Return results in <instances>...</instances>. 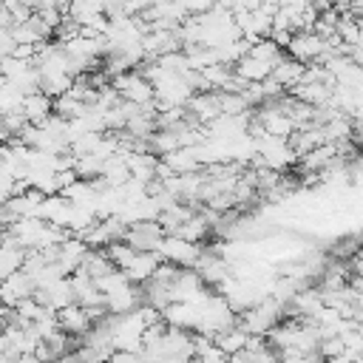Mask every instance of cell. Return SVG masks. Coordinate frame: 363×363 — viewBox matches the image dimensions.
Returning <instances> with one entry per match:
<instances>
[{"instance_id": "1", "label": "cell", "mask_w": 363, "mask_h": 363, "mask_svg": "<svg viewBox=\"0 0 363 363\" xmlns=\"http://www.w3.org/2000/svg\"><path fill=\"white\" fill-rule=\"evenodd\" d=\"M199 309V320H196V335H207V337H216L227 329H233L238 323V315L233 312V306L221 298V295H207L201 303H196Z\"/></svg>"}, {"instance_id": "2", "label": "cell", "mask_w": 363, "mask_h": 363, "mask_svg": "<svg viewBox=\"0 0 363 363\" xmlns=\"http://www.w3.org/2000/svg\"><path fill=\"white\" fill-rule=\"evenodd\" d=\"M284 315H286V306H284L278 298L267 295V298H261L255 306H250L247 312L238 315V326H241L250 337H269V332L281 323Z\"/></svg>"}, {"instance_id": "3", "label": "cell", "mask_w": 363, "mask_h": 363, "mask_svg": "<svg viewBox=\"0 0 363 363\" xmlns=\"http://www.w3.org/2000/svg\"><path fill=\"white\" fill-rule=\"evenodd\" d=\"M286 54L303 65H318L332 54V45H329V40H323L315 31H295L286 45Z\"/></svg>"}, {"instance_id": "4", "label": "cell", "mask_w": 363, "mask_h": 363, "mask_svg": "<svg viewBox=\"0 0 363 363\" xmlns=\"http://www.w3.org/2000/svg\"><path fill=\"white\" fill-rule=\"evenodd\" d=\"M111 85H113V91L119 94V99H125V102H133V105H147V102H153V85L145 79V74H142L139 68L113 77Z\"/></svg>"}, {"instance_id": "5", "label": "cell", "mask_w": 363, "mask_h": 363, "mask_svg": "<svg viewBox=\"0 0 363 363\" xmlns=\"http://www.w3.org/2000/svg\"><path fill=\"white\" fill-rule=\"evenodd\" d=\"M156 252L162 255V261L176 264V267H182V269H190V267L199 264L201 247L193 244V241H187V238H182V235H173V233H170V235L162 238V244H159Z\"/></svg>"}, {"instance_id": "6", "label": "cell", "mask_w": 363, "mask_h": 363, "mask_svg": "<svg viewBox=\"0 0 363 363\" xmlns=\"http://www.w3.org/2000/svg\"><path fill=\"white\" fill-rule=\"evenodd\" d=\"M142 48H145L147 60H159L164 54L182 51V40H179L176 28H147L142 37Z\"/></svg>"}, {"instance_id": "7", "label": "cell", "mask_w": 363, "mask_h": 363, "mask_svg": "<svg viewBox=\"0 0 363 363\" xmlns=\"http://www.w3.org/2000/svg\"><path fill=\"white\" fill-rule=\"evenodd\" d=\"M164 235H167V233L162 230L159 221H139V224H130V227H128V233H125L122 241H128V244H130L133 250H139V252H156Z\"/></svg>"}, {"instance_id": "8", "label": "cell", "mask_w": 363, "mask_h": 363, "mask_svg": "<svg viewBox=\"0 0 363 363\" xmlns=\"http://www.w3.org/2000/svg\"><path fill=\"white\" fill-rule=\"evenodd\" d=\"M34 292H37V286H34L31 275H28L26 269H17L14 275H9V278L0 284V306H6V309H14L20 301L31 298Z\"/></svg>"}, {"instance_id": "9", "label": "cell", "mask_w": 363, "mask_h": 363, "mask_svg": "<svg viewBox=\"0 0 363 363\" xmlns=\"http://www.w3.org/2000/svg\"><path fill=\"white\" fill-rule=\"evenodd\" d=\"M57 323H60V329H62L65 335H71V337H85V335L91 332V326H94V318L88 315L85 306L71 303V306H65V309L57 312Z\"/></svg>"}, {"instance_id": "10", "label": "cell", "mask_w": 363, "mask_h": 363, "mask_svg": "<svg viewBox=\"0 0 363 363\" xmlns=\"http://www.w3.org/2000/svg\"><path fill=\"white\" fill-rule=\"evenodd\" d=\"M332 91H335L332 82H323V79H301L289 94H292L295 99L312 105V108H323V105L332 102Z\"/></svg>"}, {"instance_id": "11", "label": "cell", "mask_w": 363, "mask_h": 363, "mask_svg": "<svg viewBox=\"0 0 363 363\" xmlns=\"http://www.w3.org/2000/svg\"><path fill=\"white\" fill-rule=\"evenodd\" d=\"M187 113L199 122V125H210L221 116V105H218V91H201V94H193L190 102L184 105Z\"/></svg>"}, {"instance_id": "12", "label": "cell", "mask_w": 363, "mask_h": 363, "mask_svg": "<svg viewBox=\"0 0 363 363\" xmlns=\"http://www.w3.org/2000/svg\"><path fill=\"white\" fill-rule=\"evenodd\" d=\"M88 250H91V247H88L82 238L68 235V238L57 247V264H60V269H62L65 275H74V272L82 267V261H85Z\"/></svg>"}, {"instance_id": "13", "label": "cell", "mask_w": 363, "mask_h": 363, "mask_svg": "<svg viewBox=\"0 0 363 363\" xmlns=\"http://www.w3.org/2000/svg\"><path fill=\"white\" fill-rule=\"evenodd\" d=\"M230 363H281V354L269 346L267 337H250V343L230 357Z\"/></svg>"}, {"instance_id": "14", "label": "cell", "mask_w": 363, "mask_h": 363, "mask_svg": "<svg viewBox=\"0 0 363 363\" xmlns=\"http://www.w3.org/2000/svg\"><path fill=\"white\" fill-rule=\"evenodd\" d=\"M139 306H142V289H139L136 284H128V286H122V289L105 295V309H108V315H128V312H133V309H139Z\"/></svg>"}, {"instance_id": "15", "label": "cell", "mask_w": 363, "mask_h": 363, "mask_svg": "<svg viewBox=\"0 0 363 363\" xmlns=\"http://www.w3.org/2000/svg\"><path fill=\"white\" fill-rule=\"evenodd\" d=\"M51 312H60V309H65V306H71V303H77L74 301V289H71V278H60V281H54L51 286H45V289H37L34 292Z\"/></svg>"}, {"instance_id": "16", "label": "cell", "mask_w": 363, "mask_h": 363, "mask_svg": "<svg viewBox=\"0 0 363 363\" xmlns=\"http://www.w3.org/2000/svg\"><path fill=\"white\" fill-rule=\"evenodd\" d=\"M23 116L28 119V125H43L51 113H54V96H48L45 91H34V94H26L23 99Z\"/></svg>"}, {"instance_id": "17", "label": "cell", "mask_w": 363, "mask_h": 363, "mask_svg": "<svg viewBox=\"0 0 363 363\" xmlns=\"http://www.w3.org/2000/svg\"><path fill=\"white\" fill-rule=\"evenodd\" d=\"M159 264H162V255L159 252H139L136 250V255H133V261L128 264V269H122L136 286H142V284H147L150 278H153V272L159 269Z\"/></svg>"}, {"instance_id": "18", "label": "cell", "mask_w": 363, "mask_h": 363, "mask_svg": "<svg viewBox=\"0 0 363 363\" xmlns=\"http://www.w3.org/2000/svg\"><path fill=\"white\" fill-rule=\"evenodd\" d=\"M128 170L130 179L139 184H150L156 182V170H159V156L145 150V153H128Z\"/></svg>"}, {"instance_id": "19", "label": "cell", "mask_w": 363, "mask_h": 363, "mask_svg": "<svg viewBox=\"0 0 363 363\" xmlns=\"http://www.w3.org/2000/svg\"><path fill=\"white\" fill-rule=\"evenodd\" d=\"M303 71H306V65H303V62H298V60H292V57L286 54V57L272 68V74H269V77H272L284 91H292V88L303 79Z\"/></svg>"}, {"instance_id": "20", "label": "cell", "mask_w": 363, "mask_h": 363, "mask_svg": "<svg viewBox=\"0 0 363 363\" xmlns=\"http://www.w3.org/2000/svg\"><path fill=\"white\" fill-rule=\"evenodd\" d=\"M162 320H164L167 326L193 332V329H196V320H199V309H196V303H170V306L162 312Z\"/></svg>"}, {"instance_id": "21", "label": "cell", "mask_w": 363, "mask_h": 363, "mask_svg": "<svg viewBox=\"0 0 363 363\" xmlns=\"http://www.w3.org/2000/svg\"><path fill=\"white\" fill-rule=\"evenodd\" d=\"M162 162L176 173V176H187V173H199L201 170V162L196 156V147H179L167 156H162Z\"/></svg>"}, {"instance_id": "22", "label": "cell", "mask_w": 363, "mask_h": 363, "mask_svg": "<svg viewBox=\"0 0 363 363\" xmlns=\"http://www.w3.org/2000/svg\"><path fill=\"white\" fill-rule=\"evenodd\" d=\"M318 145H323V128H320V125L301 128V130H295V133L289 136V147H292V153H295L298 159L306 156L309 150H315Z\"/></svg>"}, {"instance_id": "23", "label": "cell", "mask_w": 363, "mask_h": 363, "mask_svg": "<svg viewBox=\"0 0 363 363\" xmlns=\"http://www.w3.org/2000/svg\"><path fill=\"white\" fill-rule=\"evenodd\" d=\"M233 71H235V77H241L244 82H264V79L272 74V68H269L267 62H261V60H255V57H250V54H244V57L233 65Z\"/></svg>"}, {"instance_id": "24", "label": "cell", "mask_w": 363, "mask_h": 363, "mask_svg": "<svg viewBox=\"0 0 363 363\" xmlns=\"http://www.w3.org/2000/svg\"><path fill=\"white\" fill-rule=\"evenodd\" d=\"M113 269H116V267H113V261L108 258L105 250H88V255H85V261H82V267H79V272L91 275L94 281H99L102 275H108V272H113Z\"/></svg>"}, {"instance_id": "25", "label": "cell", "mask_w": 363, "mask_h": 363, "mask_svg": "<svg viewBox=\"0 0 363 363\" xmlns=\"http://www.w3.org/2000/svg\"><path fill=\"white\" fill-rule=\"evenodd\" d=\"M193 346H196V357H193L196 363H230V357L207 335H193Z\"/></svg>"}, {"instance_id": "26", "label": "cell", "mask_w": 363, "mask_h": 363, "mask_svg": "<svg viewBox=\"0 0 363 363\" xmlns=\"http://www.w3.org/2000/svg\"><path fill=\"white\" fill-rule=\"evenodd\" d=\"M250 57H255V60H261V62H267L269 68H275L284 57H286V51L281 48V45H275L269 37H264V40H255L252 45H250V51H247Z\"/></svg>"}, {"instance_id": "27", "label": "cell", "mask_w": 363, "mask_h": 363, "mask_svg": "<svg viewBox=\"0 0 363 363\" xmlns=\"http://www.w3.org/2000/svg\"><path fill=\"white\" fill-rule=\"evenodd\" d=\"M213 340H216V346H218V349H221V352H224L227 357H233L235 352H241V349H244V346L250 343V335H247V332H244V329H241V326L235 323L233 329H227V332L216 335Z\"/></svg>"}, {"instance_id": "28", "label": "cell", "mask_w": 363, "mask_h": 363, "mask_svg": "<svg viewBox=\"0 0 363 363\" xmlns=\"http://www.w3.org/2000/svg\"><path fill=\"white\" fill-rule=\"evenodd\" d=\"M23 261H26V250H17L11 244H0V284L14 275L17 269H23Z\"/></svg>"}, {"instance_id": "29", "label": "cell", "mask_w": 363, "mask_h": 363, "mask_svg": "<svg viewBox=\"0 0 363 363\" xmlns=\"http://www.w3.org/2000/svg\"><path fill=\"white\" fill-rule=\"evenodd\" d=\"M23 99H26V94L17 85H11V82H3L0 85V113L3 116L6 113H17L23 108Z\"/></svg>"}, {"instance_id": "30", "label": "cell", "mask_w": 363, "mask_h": 363, "mask_svg": "<svg viewBox=\"0 0 363 363\" xmlns=\"http://www.w3.org/2000/svg\"><path fill=\"white\" fill-rule=\"evenodd\" d=\"M105 252H108V258L113 261L116 269H128V264H130L133 255H136V250H133L128 241H116V244H111Z\"/></svg>"}, {"instance_id": "31", "label": "cell", "mask_w": 363, "mask_h": 363, "mask_svg": "<svg viewBox=\"0 0 363 363\" xmlns=\"http://www.w3.org/2000/svg\"><path fill=\"white\" fill-rule=\"evenodd\" d=\"M128 284H133L122 269H113V272H108V275H102L99 281H96V289L102 292V295H111V292H116V289H122V286H128Z\"/></svg>"}, {"instance_id": "32", "label": "cell", "mask_w": 363, "mask_h": 363, "mask_svg": "<svg viewBox=\"0 0 363 363\" xmlns=\"http://www.w3.org/2000/svg\"><path fill=\"white\" fill-rule=\"evenodd\" d=\"M343 352H346L343 337H326V340H320V346H318V357H320V360H332V357H337V354H343Z\"/></svg>"}, {"instance_id": "33", "label": "cell", "mask_w": 363, "mask_h": 363, "mask_svg": "<svg viewBox=\"0 0 363 363\" xmlns=\"http://www.w3.org/2000/svg\"><path fill=\"white\" fill-rule=\"evenodd\" d=\"M105 363H142V354L139 352H122V349H113L108 354Z\"/></svg>"}, {"instance_id": "34", "label": "cell", "mask_w": 363, "mask_h": 363, "mask_svg": "<svg viewBox=\"0 0 363 363\" xmlns=\"http://www.w3.org/2000/svg\"><path fill=\"white\" fill-rule=\"evenodd\" d=\"M352 142L363 147V119H357V122H354V136H352Z\"/></svg>"}, {"instance_id": "35", "label": "cell", "mask_w": 363, "mask_h": 363, "mask_svg": "<svg viewBox=\"0 0 363 363\" xmlns=\"http://www.w3.org/2000/svg\"><path fill=\"white\" fill-rule=\"evenodd\" d=\"M3 82H6V79H3V74H0V85H3Z\"/></svg>"}]
</instances>
